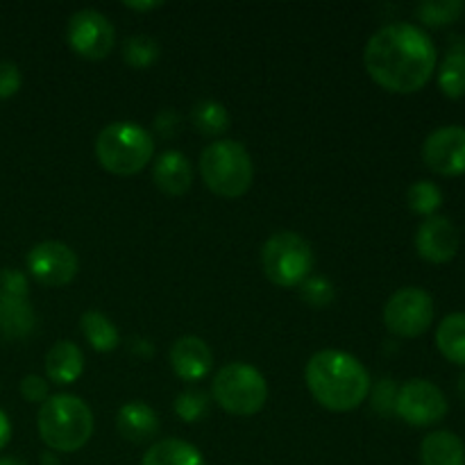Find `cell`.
<instances>
[{
  "label": "cell",
  "mask_w": 465,
  "mask_h": 465,
  "mask_svg": "<svg viewBox=\"0 0 465 465\" xmlns=\"http://www.w3.org/2000/svg\"><path fill=\"white\" fill-rule=\"evenodd\" d=\"M363 64L381 89L416 94L434 75L436 45L418 25L391 23L368 39Z\"/></svg>",
  "instance_id": "1"
},
{
  "label": "cell",
  "mask_w": 465,
  "mask_h": 465,
  "mask_svg": "<svg viewBox=\"0 0 465 465\" xmlns=\"http://www.w3.org/2000/svg\"><path fill=\"white\" fill-rule=\"evenodd\" d=\"M309 391L330 411H352L371 393V377L363 363L339 350H321L304 368Z\"/></svg>",
  "instance_id": "2"
},
{
  "label": "cell",
  "mask_w": 465,
  "mask_h": 465,
  "mask_svg": "<svg viewBox=\"0 0 465 465\" xmlns=\"http://www.w3.org/2000/svg\"><path fill=\"white\" fill-rule=\"evenodd\" d=\"M39 436L54 452H77L94 434V413L77 395H54L39 409Z\"/></svg>",
  "instance_id": "3"
},
{
  "label": "cell",
  "mask_w": 465,
  "mask_h": 465,
  "mask_svg": "<svg viewBox=\"0 0 465 465\" xmlns=\"http://www.w3.org/2000/svg\"><path fill=\"white\" fill-rule=\"evenodd\" d=\"M95 154L104 171L114 175H136L150 163L154 141L148 130L136 123L118 121L104 127L95 141Z\"/></svg>",
  "instance_id": "4"
},
{
  "label": "cell",
  "mask_w": 465,
  "mask_h": 465,
  "mask_svg": "<svg viewBox=\"0 0 465 465\" xmlns=\"http://www.w3.org/2000/svg\"><path fill=\"white\" fill-rule=\"evenodd\" d=\"M252 159L239 141H216L200 157V175L221 198H241L252 186Z\"/></svg>",
  "instance_id": "5"
},
{
  "label": "cell",
  "mask_w": 465,
  "mask_h": 465,
  "mask_svg": "<svg viewBox=\"0 0 465 465\" xmlns=\"http://www.w3.org/2000/svg\"><path fill=\"white\" fill-rule=\"evenodd\" d=\"M213 400L232 416H254L268 400V384L257 368L227 363L213 377Z\"/></svg>",
  "instance_id": "6"
},
{
  "label": "cell",
  "mask_w": 465,
  "mask_h": 465,
  "mask_svg": "<svg viewBox=\"0 0 465 465\" xmlns=\"http://www.w3.org/2000/svg\"><path fill=\"white\" fill-rule=\"evenodd\" d=\"M262 266L277 286H300L313 268L312 245L295 232H280L263 243Z\"/></svg>",
  "instance_id": "7"
},
{
  "label": "cell",
  "mask_w": 465,
  "mask_h": 465,
  "mask_svg": "<svg viewBox=\"0 0 465 465\" xmlns=\"http://www.w3.org/2000/svg\"><path fill=\"white\" fill-rule=\"evenodd\" d=\"M434 321V300L425 289L407 286L391 295L384 307V322L389 331L402 339L425 334Z\"/></svg>",
  "instance_id": "8"
},
{
  "label": "cell",
  "mask_w": 465,
  "mask_h": 465,
  "mask_svg": "<svg viewBox=\"0 0 465 465\" xmlns=\"http://www.w3.org/2000/svg\"><path fill=\"white\" fill-rule=\"evenodd\" d=\"M395 413L407 425L430 427L443 420L448 413V400H445L443 391L431 381L411 380L398 391Z\"/></svg>",
  "instance_id": "9"
},
{
  "label": "cell",
  "mask_w": 465,
  "mask_h": 465,
  "mask_svg": "<svg viewBox=\"0 0 465 465\" xmlns=\"http://www.w3.org/2000/svg\"><path fill=\"white\" fill-rule=\"evenodd\" d=\"M66 39L80 57L98 62L112 53L116 32L104 14L95 12V9H80L68 21Z\"/></svg>",
  "instance_id": "10"
},
{
  "label": "cell",
  "mask_w": 465,
  "mask_h": 465,
  "mask_svg": "<svg viewBox=\"0 0 465 465\" xmlns=\"http://www.w3.org/2000/svg\"><path fill=\"white\" fill-rule=\"evenodd\" d=\"M27 272L39 284L59 289L77 275V257L59 241H44L27 252Z\"/></svg>",
  "instance_id": "11"
},
{
  "label": "cell",
  "mask_w": 465,
  "mask_h": 465,
  "mask_svg": "<svg viewBox=\"0 0 465 465\" xmlns=\"http://www.w3.org/2000/svg\"><path fill=\"white\" fill-rule=\"evenodd\" d=\"M422 159L439 175H463L465 173V127L445 125L431 132L422 143Z\"/></svg>",
  "instance_id": "12"
},
{
  "label": "cell",
  "mask_w": 465,
  "mask_h": 465,
  "mask_svg": "<svg viewBox=\"0 0 465 465\" xmlns=\"http://www.w3.org/2000/svg\"><path fill=\"white\" fill-rule=\"evenodd\" d=\"M459 230L445 216H430L416 232V250L425 262L448 263L459 252Z\"/></svg>",
  "instance_id": "13"
},
{
  "label": "cell",
  "mask_w": 465,
  "mask_h": 465,
  "mask_svg": "<svg viewBox=\"0 0 465 465\" xmlns=\"http://www.w3.org/2000/svg\"><path fill=\"white\" fill-rule=\"evenodd\" d=\"M171 366L184 381H200L212 372L213 354L198 336H182L171 348Z\"/></svg>",
  "instance_id": "14"
},
{
  "label": "cell",
  "mask_w": 465,
  "mask_h": 465,
  "mask_svg": "<svg viewBox=\"0 0 465 465\" xmlns=\"http://www.w3.org/2000/svg\"><path fill=\"white\" fill-rule=\"evenodd\" d=\"M154 184L166 195H184L193 182V168L182 153L168 150L154 162Z\"/></svg>",
  "instance_id": "15"
},
{
  "label": "cell",
  "mask_w": 465,
  "mask_h": 465,
  "mask_svg": "<svg viewBox=\"0 0 465 465\" xmlns=\"http://www.w3.org/2000/svg\"><path fill=\"white\" fill-rule=\"evenodd\" d=\"M116 425L123 439L130 440V443L141 445L148 443V440H153L154 436H157L159 418L148 404L130 402L118 411Z\"/></svg>",
  "instance_id": "16"
},
{
  "label": "cell",
  "mask_w": 465,
  "mask_h": 465,
  "mask_svg": "<svg viewBox=\"0 0 465 465\" xmlns=\"http://www.w3.org/2000/svg\"><path fill=\"white\" fill-rule=\"evenodd\" d=\"M45 372H48L53 384L66 386L77 381L82 372H84L82 350L75 343H71V341H59V343H54L50 348V352L45 354Z\"/></svg>",
  "instance_id": "17"
},
{
  "label": "cell",
  "mask_w": 465,
  "mask_h": 465,
  "mask_svg": "<svg viewBox=\"0 0 465 465\" xmlns=\"http://www.w3.org/2000/svg\"><path fill=\"white\" fill-rule=\"evenodd\" d=\"M422 465H465V445L448 430L431 431L420 445Z\"/></svg>",
  "instance_id": "18"
},
{
  "label": "cell",
  "mask_w": 465,
  "mask_h": 465,
  "mask_svg": "<svg viewBox=\"0 0 465 465\" xmlns=\"http://www.w3.org/2000/svg\"><path fill=\"white\" fill-rule=\"evenodd\" d=\"M141 465H207L198 448L186 440L163 439L143 454Z\"/></svg>",
  "instance_id": "19"
},
{
  "label": "cell",
  "mask_w": 465,
  "mask_h": 465,
  "mask_svg": "<svg viewBox=\"0 0 465 465\" xmlns=\"http://www.w3.org/2000/svg\"><path fill=\"white\" fill-rule=\"evenodd\" d=\"M36 316L23 298H0V336L23 339L35 330Z\"/></svg>",
  "instance_id": "20"
},
{
  "label": "cell",
  "mask_w": 465,
  "mask_h": 465,
  "mask_svg": "<svg viewBox=\"0 0 465 465\" xmlns=\"http://www.w3.org/2000/svg\"><path fill=\"white\" fill-rule=\"evenodd\" d=\"M436 345L448 361L465 366V313H450L440 321Z\"/></svg>",
  "instance_id": "21"
},
{
  "label": "cell",
  "mask_w": 465,
  "mask_h": 465,
  "mask_svg": "<svg viewBox=\"0 0 465 465\" xmlns=\"http://www.w3.org/2000/svg\"><path fill=\"white\" fill-rule=\"evenodd\" d=\"M80 327L84 339L89 341V345L95 352H112V350H116L118 343H121L116 325L100 312L82 313Z\"/></svg>",
  "instance_id": "22"
},
{
  "label": "cell",
  "mask_w": 465,
  "mask_h": 465,
  "mask_svg": "<svg viewBox=\"0 0 465 465\" xmlns=\"http://www.w3.org/2000/svg\"><path fill=\"white\" fill-rule=\"evenodd\" d=\"M439 86L448 98L459 100L465 95V50H450L440 64Z\"/></svg>",
  "instance_id": "23"
},
{
  "label": "cell",
  "mask_w": 465,
  "mask_h": 465,
  "mask_svg": "<svg viewBox=\"0 0 465 465\" xmlns=\"http://www.w3.org/2000/svg\"><path fill=\"white\" fill-rule=\"evenodd\" d=\"M195 130L207 136H221L230 127V114L216 100H200L191 112Z\"/></svg>",
  "instance_id": "24"
},
{
  "label": "cell",
  "mask_w": 465,
  "mask_h": 465,
  "mask_svg": "<svg viewBox=\"0 0 465 465\" xmlns=\"http://www.w3.org/2000/svg\"><path fill=\"white\" fill-rule=\"evenodd\" d=\"M463 12V0H425L416 7V16L431 27L450 25V23L459 21Z\"/></svg>",
  "instance_id": "25"
},
{
  "label": "cell",
  "mask_w": 465,
  "mask_h": 465,
  "mask_svg": "<svg viewBox=\"0 0 465 465\" xmlns=\"http://www.w3.org/2000/svg\"><path fill=\"white\" fill-rule=\"evenodd\" d=\"M407 200H409V207H411L413 212L430 218V216H436L439 207L443 204V193H440V189L434 184V182L420 180L416 182V184L409 186Z\"/></svg>",
  "instance_id": "26"
},
{
  "label": "cell",
  "mask_w": 465,
  "mask_h": 465,
  "mask_svg": "<svg viewBox=\"0 0 465 465\" xmlns=\"http://www.w3.org/2000/svg\"><path fill=\"white\" fill-rule=\"evenodd\" d=\"M159 57V44L153 36L134 35L123 44V59L134 68H148Z\"/></svg>",
  "instance_id": "27"
},
{
  "label": "cell",
  "mask_w": 465,
  "mask_h": 465,
  "mask_svg": "<svg viewBox=\"0 0 465 465\" xmlns=\"http://www.w3.org/2000/svg\"><path fill=\"white\" fill-rule=\"evenodd\" d=\"M209 409V400L203 391H184L175 398V413L184 422L203 420Z\"/></svg>",
  "instance_id": "28"
},
{
  "label": "cell",
  "mask_w": 465,
  "mask_h": 465,
  "mask_svg": "<svg viewBox=\"0 0 465 465\" xmlns=\"http://www.w3.org/2000/svg\"><path fill=\"white\" fill-rule=\"evenodd\" d=\"M300 286H302V300L313 309H325L334 300V286L322 277H307Z\"/></svg>",
  "instance_id": "29"
},
{
  "label": "cell",
  "mask_w": 465,
  "mask_h": 465,
  "mask_svg": "<svg viewBox=\"0 0 465 465\" xmlns=\"http://www.w3.org/2000/svg\"><path fill=\"white\" fill-rule=\"evenodd\" d=\"M0 298H23L27 300V280L23 272L5 268L0 271Z\"/></svg>",
  "instance_id": "30"
},
{
  "label": "cell",
  "mask_w": 465,
  "mask_h": 465,
  "mask_svg": "<svg viewBox=\"0 0 465 465\" xmlns=\"http://www.w3.org/2000/svg\"><path fill=\"white\" fill-rule=\"evenodd\" d=\"M21 89V71L16 64L0 62V98H12Z\"/></svg>",
  "instance_id": "31"
},
{
  "label": "cell",
  "mask_w": 465,
  "mask_h": 465,
  "mask_svg": "<svg viewBox=\"0 0 465 465\" xmlns=\"http://www.w3.org/2000/svg\"><path fill=\"white\" fill-rule=\"evenodd\" d=\"M395 400H398V389H395L393 381L381 380L380 384H377L375 395H372V404H375L377 411L389 416L391 411H395Z\"/></svg>",
  "instance_id": "32"
},
{
  "label": "cell",
  "mask_w": 465,
  "mask_h": 465,
  "mask_svg": "<svg viewBox=\"0 0 465 465\" xmlns=\"http://www.w3.org/2000/svg\"><path fill=\"white\" fill-rule=\"evenodd\" d=\"M21 395L27 402H45L48 400V381L36 375L23 377Z\"/></svg>",
  "instance_id": "33"
},
{
  "label": "cell",
  "mask_w": 465,
  "mask_h": 465,
  "mask_svg": "<svg viewBox=\"0 0 465 465\" xmlns=\"http://www.w3.org/2000/svg\"><path fill=\"white\" fill-rule=\"evenodd\" d=\"M180 114H175L173 109H163V112H159L157 118H154V130H157L163 139H171V136H175L177 132H180Z\"/></svg>",
  "instance_id": "34"
},
{
  "label": "cell",
  "mask_w": 465,
  "mask_h": 465,
  "mask_svg": "<svg viewBox=\"0 0 465 465\" xmlns=\"http://www.w3.org/2000/svg\"><path fill=\"white\" fill-rule=\"evenodd\" d=\"M12 439V425H9V418L5 416V411H0V450L9 443Z\"/></svg>",
  "instance_id": "35"
},
{
  "label": "cell",
  "mask_w": 465,
  "mask_h": 465,
  "mask_svg": "<svg viewBox=\"0 0 465 465\" xmlns=\"http://www.w3.org/2000/svg\"><path fill=\"white\" fill-rule=\"evenodd\" d=\"M125 7L136 9V12H148V9L162 7V3H125Z\"/></svg>",
  "instance_id": "36"
},
{
  "label": "cell",
  "mask_w": 465,
  "mask_h": 465,
  "mask_svg": "<svg viewBox=\"0 0 465 465\" xmlns=\"http://www.w3.org/2000/svg\"><path fill=\"white\" fill-rule=\"evenodd\" d=\"M0 465H25L21 459H14V457H5L0 459Z\"/></svg>",
  "instance_id": "37"
},
{
  "label": "cell",
  "mask_w": 465,
  "mask_h": 465,
  "mask_svg": "<svg viewBox=\"0 0 465 465\" xmlns=\"http://www.w3.org/2000/svg\"><path fill=\"white\" fill-rule=\"evenodd\" d=\"M457 391H459V393H461V395H463V398H465V375H461V377H459V384H457Z\"/></svg>",
  "instance_id": "38"
}]
</instances>
